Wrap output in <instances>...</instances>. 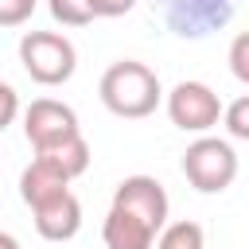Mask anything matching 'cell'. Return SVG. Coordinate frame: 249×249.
<instances>
[{
  "label": "cell",
  "instance_id": "cell-1",
  "mask_svg": "<svg viewBox=\"0 0 249 249\" xmlns=\"http://www.w3.org/2000/svg\"><path fill=\"white\" fill-rule=\"evenodd\" d=\"M97 93H101V105L121 117V121H140V117H152L156 105L163 101V86H160V74L136 58H121L113 62L101 82H97Z\"/></svg>",
  "mask_w": 249,
  "mask_h": 249
},
{
  "label": "cell",
  "instance_id": "cell-2",
  "mask_svg": "<svg viewBox=\"0 0 249 249\" xmlns=\"http://www.w3.org/2000/svg\"><path fill=\"white\" fill-rule=\"evenodd\" d=\"M183 175L198 195H222L237 179V152L222 136H198L183 152Z\"/></svg>",
  "mask_w": 249,
  "mask_h": 249
},
{
  "label": "cell",
  "instance_id": "cell-3",
  "mask_svg": "<svg viewBox=\"0 0 249 249\" xmlns=\"http://www.w3.org/2000/svg\"><path fill=\"white\" fill-rule=\"evenodd\" d=\"M19 62L31 82L39 86H62L78 70V51L58 31H27L19 39Z\"/></svg>",
  "mask_w": 249,
  "mask_h": 249
},
{
  "label": "cell",
  "instance_id": "cell-4",
  "mask_svg": "<svg viewBox=\"0 0 249 249\" xmlns=\"http://www.w3.org/2000/svg\"><path fill=\"white\" fill-rule=\"evenodd\" d=\"M179 39H202L233 19L237 0H152Z\"/></svg>",
  "mask_w": 249,
  "mask_h": 249
},
{
  "label": "cell",
  "instance_id": "cell-5",
  "mask_svg": "<svg viewBox=\"0 0 249 249\" xmlns=\"http://www.w3.org/2000/svg\"><path fill=\"white\" fill-rule=\"evenodd\" d=\"M222 109H226L222 97L206 82H179L167 93V117H171V124L183 128V132H195V136L210 132L222 121Z\"/></svg>",
  "mask_w": 249,
  "mask_h": 249
},
{
  "label": "cell",
  "instance_id": "cell-6",
  "mask_svg": "<svg viewBox=\"0 0 249 249\" xmlns=\"http://www.w3.org/2000/svg\"><path fill=\"white\" fill-rule=\"evenodd\" d=\"M113 206H124L128 214L144 218L156 233L167 226V210H171L163 183L152 179V175H128V179H121L117 191H113Z\"/></svg>",
  "mask_w": 249,
  "mask_h": 249
},
{
  "label": "cell",
  "instance_id": "cell-7",
  "mask_svg": "<svg viewBox=\"0 0 249 249\" xmlns=\"http://www.w3.org/2000/svg\"><path fill=\"white\" fill-rule=\"evenodd\" d=\"M78 132V113L66 105V101H54V97H35L27 109H23V136L31 148H43L51 140H62Z\"/></svg>",
  "mask_w": 249,
  "mask_h": 249
},
{
  "label": "cell",
  "instance_id": "cell-8",
  "mask_svg": "<svg viewBox=\"0 0 249 249\" xmlns=\"http://www.w3.org/2000/svg\"><path fill=\"white\" fill-rule=\"evenodd\" d=\"M31 218H35L39 237H47V241H70L82 230V202L74 198V191H62L58 198L35 206Z\"/></svg>",
  "mask_w": 249,
  "mask_h": 249
},
{
  "label": "cell",
  "instance_id": "cell-9",
  "mask_svg": "<svg viewBox=\"0 0 249 249\" xmlns=\"http://www.w3.org/2000/svg\"><path fill=\"white\" fill-rule=\"evenodd\" d=\"M101 237L109 249H152L156 245V230L144 218L128 214L124 206H109V214L101 222Z\"/></svg>",
  "mask_w": 249,
  "mask_h": 249
},
{
  "label": "cell",
  "instance_id": "cell-10",
  "mask_svg": "<svg viewBox=\"0 0 249 249\" xmlns=\"http://www.w3.org/2000/svg\"><path fill=\"white\" fill-rule=\"evenodd\" d=\"M35 160H43V163H51L54 171H62L66 179H78V175H86V167H89V144H86V136H82V128L78 132H70V136H62V140H51V144H43V148H35Z\"/></svg>",
  "mask_w": 249,
  "mask_h": 249
},
{
  "label": "cell",
  "instance_id": "cell-11",
  "mask_svg": "<svg viewBox=\"0 0 249 249\" xmlns=\"http://www.w3.org/2000/svg\"><path fill=\"white\" fill-rule=\"evenodd\" d=\"M62 191H70V179L62 175V171H54L51 163H43V160H31L23 171H19V198L35 210V206H43V202H51V198H58Z\"/></svg>",
  "mask_w": 249,
  "mask_h": 249
},
{
  "label": "cell",
  "instance_id": "cell-12",
  "mask_svg": "<svg viewBox=\"0 0 249 249\" xmlns=\"http://www.w3.org/2000/svg\"><path fill=\"white\" fill-rule=\"evenodd\" d=\"M156 249H206V233L198 222H167L156 233Z\"/></svg>",
  "mask_w": 249,
  "mask_h": 249
},
{
  "label": "cell",
  "instance_id": "cell-13",
  "mask_svg": "<svg viewBox=\"0 0 249 249\" xmlns=\"http://www.w3.org/2000/svg\"><path fill=\"white\" fill-rule=\"evenodd\" d=\"M47 8L62 27H86L93 19V4L89 0H47Z\"/></svg>",
  "mask_w": 249,
  "mask_h": 249
},
{
  "label": "cell",
  "instance_id": "cell-14",
  "mask_svg": "<svg viewBox=\"0 0 249 249\" xmlns=\"http://www.w3.org/2000/svg\"><path fill=\"white\" fill-rule=\"evenodd\" d=\"M222 124L233 140H249V93H241L237 101H230L222 109Z\"/></svg>",
  "mask_w": 249,
  "mask_h": 249
},
{
  "label": "cell",
  "instance_id": "cell-15",
  "mask_svg": "<svg viewBox=\"0 0 249 249\" xmlns=\"http://www.w3.org/2000/svg\"><path fill=\"white\" fill-rule=\"evenodd\" d=\"M230 74L241 82V86H249V31H241V35H233V43H230Z\"/></svg>",
  "mask_w": 249,
  "mask_h": 249
},
{
  "label": "cell",
  "instance_id": "cell-16",
  "mask_svg": "<svg viewBox=\"0 0 249 249\" xmlns=\"http://www.w3.org/2000/svg\"><path fill=\"white\" fill-rule=\"evenodd\" d=\"M39 0H0V27H19L31 19Z\"/></svg>",
  "mask_w": 249,
  "mask_h": 249
},
{
  "label": "cell",
  "instance_id": "cell-17",
  "mask_svg": "<svg viewBox=\"0 0 249 249\" xmlns=\"http://www.w3.org/2000/svg\"><path fill=\"white\" fill-rule=\"evenodd\" d=\"M16 117H19V93H16L8 82H0V132H4Z\"/></svg>",
  "mask_w": 249,
  "mask_h": 249
},
{
  "label": "cell",
  "instance_id": "cell-18",
  "mask_svg": "<svg viewBox=\"0 0 249 249\" xmlns=\"http://www.w3.org/2000/svg\"><path fill=\"white\" fill-rule=\"evenodd\" d=\"M89 4H93V19H117L136 8V0H89Z\"/></svg>",
  "mask_w": 249,
  "mask_h": 249
},
{
  "label": "cell",
  "instance_id": "cell-19",
  "mask_svg": "<svg viewBox=\"0 0 249 249\" xmlns=\"http://www.w3.org/2000/svg\"><path fill=\"white\" fill-rule=\"evenodd\" d=\"M0 249H19V241H16L12 233H4V230H0Z\"/></svg>",
  "mask_w": 249,
  "mask_h": 249
}]
</instances>
